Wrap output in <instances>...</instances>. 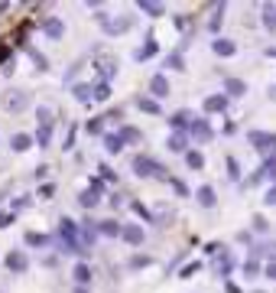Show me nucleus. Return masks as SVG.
Here are the masks:
<instances>
[{
    "label": "nucleus",
    "instance_id": "nucleus-7",
    "mask_svg": "<svg viewBox=\"0 0 276 293\" xmlns=\"http://www.w3.org/2000/svg\"><path fill=\"white\" fill-rule=\"evenodd\" d=\"M78 202H82L85 209H94L97 202H101V183H94V186H91L88 192H82V199H78Z\"/></svg>",
    "mask_w": 276,
    "mask_h": 293
},
{
    "label": "nucleus",
    "instance_id": "nucleus-37",
    "mask_svg": "<svg viewBox=\"0 0 276 293\" xmlns=\"http://www.w3.org/2000/svg\"><path fill=\"white\" fill-rule=\"evenodd\" d=\"M172 189H175V192H179V195H189V186H185L182 179H172Z\"/></svg>",
    "mask_w": 276,
    "mask_h": 293
},
{
    "label": "nucleus",
    "instance_id": "nucleus-15",
    "mask_svg": "<svg viewBox=\"0 0 276 293\" xmlns=\"http://www.w3.org/2000/svg\"><path fill=\"white\" fill-rule=\"evenodd\" d=\"M42 30H46L49 39H59L62 33H65V26H62V20H46V23H42Z\"/></svg>",
    "mask_w": 276,
    "mask_h": 293
},
{
    "label": "nucleus",
    "instance_id": "nucleus-25",
    "mask_svg": "<svg viewBox=\"0 0 276 293\" xmlns=\"http://www.w3.org/2000/svg\"><path fill=\"white\" fill-rule=\"evenodd\" d=\"M72 277H75L78 283H91V271H88V267H85V264H78V267L72 271Z\"/></svg>",
    "mask_w": 276,
    "mask_h": 293
},
{
    "label": "nucleus",
    "instance_id": "nucleus-41",
    "mask_svg": "<svg viewBox=\"0 0 276 293\" xmlns=\"http://www.w3.org/2000/svg\"><path fill=\"white\" fill-rule=\"evenodd\" d=\"M39 144H49V127H39V134H36Z\"/></svg>",
    "mask_w": 276,
    "mask_h": 293
},
{
    "label": "nucleus",
    "instance_id": "nucleus-21",
    "mask_svg": "<svg viewBox=\"0 0 276 293\" xmlns=\"http://www.w3.org/2000/svg\"><path fill=\"white\" fill-rule=\"evenodd\" d=\"M185 163H189L192 170H202V166H205V156L198 153V150H189V153H185Z\"/></svg>",
    "mask_w": 276,
    "mask_h": 293
},
{
    "label": "nucleus",
    "instance_id": "nucleus-17",
    "mask_svg": "<svg viewBox=\"0 0 276 293\" xmlns=\"http://www.w3.org/2000/svg\"><path fill=\"white\" fill-rule=\"evenodd\" d=\"M7 267H10V271H16V274H20V271H26V254L13 251L10 257H7Z\"/></svg>",
    "mask_w": 276,
    "mask_h": 293
},
{
    "label": "nucleus",
    "instance_id": "nucleus-35",
    "mask_svg": "<svg viewBox=\"0 0 276 293\" xmlns=\"http://www.w3.org/2000/svg\"><path fill=\"white\" fill-rule=\"evenodd\" d=\"M266 228H270V221H266L263 215H257L254 218V232H266Z\"/></svg>",
    "mask_w": 276,
    "mask_h": 293
},
{
    "label": "nucleus",
    "instance_id": "nucleus-18",
    "mask_svg": "<svg viewBox=\"0 0 276 293\" xmlns=\"http://www.w3.org/2000/svg\"><path fill=\"white\" fill-rule=\"evenodd\" d=\"M198 206H205V209L215 206V189H211V186H202L198 189Z\"/></svg>",
    "mask_w": 276,
    "mask_h": 293
},
{
    "label": "nucleus",
    "instance_id": "nucleus-20",
    "mask_svg": "<svg viewBox=\"0 0 276 293\" xmlns=\"http://www.w3.org/2000/svg\"><path fill=\"white\" fill-rule=\"evenodd\" d=\"M91 98H94V101H108V98H111V85H108V82L94 85V88H91Z\"/></svg>",
    "mask_w": 276,
    "mask_h": 293
},
{
    "label": "nucleus",
    "instance_id": "nucleus-45",
    "mask_svg": "<svg viewBox=\"0 0 276 293\" xmlns=\"http://www.w3.org/2000/svg\"><path fill=\"white\" fill-rule=\"evenodd\" d=\"M270 56H276V49H270Z\"/></svg>",
    "mask_w": 276,
    "mask_h": 293
},
{
    "label": "nucleus",
    "instance_id": "nucleus-16",
    "mask_svg": "<svg viewBox=\"0 0 276 293\" xmlns=\"http://www.w3.org/2000/svg\"><path fill=\"white\" fill-rule=\"evenodd\" d=\"M97 72H101L104 78H114V72H117V59H97Z\"/></svg>",
    "mask_w": 276,
    "mask_h": 293
},
{
    "label": "nucleus",
    "instance_id": "nucleus-8",
    "mask_svg": "<svg viewBox=\"0 0 276 293\" xmlns=\"http://www.w3.org/2000/svg\"><path fill=\"white\" fill-rule=\"evenodd\" d=\"M97 235H104V238H120V225L114 218H104V221H97Z\"/></svg>",
    "mask_w": 276,
    "mask_h": 293
},
{
    "label": "nucleus",
    "instance_id": "nucleus-13",
    "mask_svg": "<svg viewBox=\"0 0 276 293\" xmlns=\"http://www.w3.org/2000/svg\"><path fill=\"white\" fill-rule=\"evenodd\" d=\"M224 92H228V98H240V95L247 92V85L240 82V78H228V82H224Z\"/></svg>",
    "mask_w": 276,
    "mask_h": 293
},
{
    "label": "nucleus",
    "instance_id": "nucleus-40",
    "mask_svg": "<svg viewBox=\"0 0 276 293\" xmlns=\"http://www.w3.org/2000/svg\"><path fill=\"white\" fill-rule=\"evenodd\" d=\"M130 209H133V212H137V215H140V218H149V212H146L143 206H140V202H133V206H130Z\"/></svg>",
    "mask_w": 276,
    "mask_h": 293
},
{
    "label": "nucleus",
    "instance_id": "nucleus-44",
    "mask_svg": "<svg viewBox=\"0 0 276 293\" xmlns=\"http://www.w3.org/2000/svg\"><path fill=\"white\" fill-rule=\"evenodd\" d=\"M266 277H273V280H276V264H266Z\"/></svg>",
    "mask_w": 276,
    "mask_h": 293
},
{
    "label": "nucleus",
    "instance_id": "nucleus-1",
    "mask_svg": "<svg viewBox=\"0 0 276 293\" xmlns=\"http://www.w3.org/2000/svg\"><path fill=\"white\" fill-rule=\"evenodd\" d=\"M133 173L137 176H159V179H166L169 170L163 163H156V160H149V156H133Z\"/></svg>",
    "mask_w": 276,
    "mask_h": 293
},
{
    "label": "nucleus",
    "instance_id": "nucleus-38",
    "mask_svg": "<svg viewBox=\"0 0 276 293\" xmlns=\"http://www.w3.org/2000/svg\"><path fill=\"white\" fill-rule=\"evenodd\" d=\"M101 176H104V179H108V183H114V179H117V173H114L111 166H101Z\"/></svg>",
    "mask_w": 276,
    "mask_h": 293
},
{
    "label": "nucleus",
    "instance_id": "nucleus-11",
    "mask_svg": "<svg viewBox=\"0 0 276 293\" xmlns=\"http://www.w3.org/2000/svg\"><path fill=\"white\" fill-rule=\"evenodd\" d=\"M149 92H153L156 98H166L169 95V82L163 75H153V78H149Z\"/></svg>",
    "mask_w": 276,
    "mask_h": 293
},
{
    "label": "nucleus",
    "instance_id": "nucleus-6",
    "mask_svg": "<svg viewBox=\"0 0 276 293\" xmlns=\"http://www.w3.org/2000/svg\"><path fill=\"white\" fill-rule=\"evenodd\" d=\"M192 121H195V118H192V111H175V114H172V118H169V124H172V127H175V130H185V134H189V127H192Z\"/></svg>",
    "mask_w": 276,
    "mask_h": 293
},
{
    "label": "nucleus",
    "instance_id": "nucleus-34",
    "mask_svg": "<svg viewBox=\"0 0 276 293\" xmlns=\"http://www.w3.org/2000/svg\"><path fill=\"white\" fill-rule=\"evenodd\" d=\"M228 170H231V179H237V176H240V163L234 156H228Z\"/></svg>",
    "mask_w": 276,
    "mask_h": 293
},
{
    "label": "nucleus",
    "instance_id": "nucleus-30",
    "mask_svg": "<svg viewBox=\"0 0 276 293\" xmlns=\"http://www.w3.org/2000/svg\"><path fill=\"white\" fill-rule=\"evenodd\" d=\"M36 114H39V124H42V127H52V108H39Z\"/></svg>",
    "mask_w": 276,
    "mask_h": 293
},
{
    "label": "nucleus",
    "instance_id": "nucleus-4",
    "mask_svg": "<svg viewBox=\"0 0 276 293\" xmlns=\"http://www.w3.org/2000/svg\"><path fill=\"white\" fill-rule=\"evenodd\" d=\"M120 238L127 244H143V228L140 225H120Z\"/></svg>",
    "mask_w": 276,
    "mask_h": 293
},
{
    "label": "nucleus",
    "instance_id": "nucleus-39",
    "mask_svg": "<svg viewBox=\"0 0 276 293\" xmlns=\"http://www.w3.org/2000/svg\"><path fill=\"white\" fill-rule=\"evenodd\" d=\"M101 121H104V118H94L91 124H88V130H91V134H101Z\"/></svg>",
    "mask_w": 276,
    "mask_h": 293
},
{
    "label": "nucleus",
    "instance_id": "nucleus-9",
    "mask_svg": "<svg viewBox=\"0 0 276 293\" xmlns=\"http://www.w3.org/2000/svg\"><path fill=\"white\" fill-rule=\"evenodd\" d=\"M254 257H266V261H270V264H276V241L257 244V247H254Z\"/></svg>",
    "mask_w": 276,
    "mask_h": 293
},
{
    "label": "nucleus",
    "instance_id": "nucleus-31",
    "mask_svg": "<svg viewBox=\"0 0 276 293\" xmlns=\"http://www.w3.org/2000/svg\"><path fill=\"white\" fill-rule=\"evenodd\" d=\"M75 98L78 101H88L91 98V85H75Z\"/></svg>",
    "mask_w": 276,
    "mask_h": 293
},
{
    "label": "nucleus",
    "instance_id": "nucleus-43",
    "mask_svg": "<svg viewBox=\"0 0 276 293\" xmlns=\"http://www.w3.org/2000/svg\"><path fill=\"white\" fill-rule=\"evenodd\" d=\"M263 202H266V206H276V186H273L270 192H266V199H263Z\"/></svg>",
    "mask_w": 276,
    "mask_h": 293
},
{
    "label": "nucleus",
    "instance_id": "nucleus-22",
    "mask_svg": "<svg viewBox=\"0 0 276 293\" xmlns=\"http://www.w3.org/2000/svg\"><path fill=\"white\" fill-rule=\"evenodd\" d=\"M104 147H108V153H120V150H123V144H120L117 134H108V137H104Z\"/></svg>",
    "mask_w": 276,
    "mask_h": 293
},
{
    "label": "nucleus",
    "instance_id": "nucleus-5",
    "mask_svg": "<svg viewBox=\"0 0 276 293\" xmlns=\"http://www.w3.org/2000/svg\"><path fill=\"white\" fill-rule=\"evenodd\" d=\"M166 147L172 150V153H182V150L189 147V134H185V130H172V137L166 140Z\"/></svg>",
    "mask_w": 276,
    "mask_h": 293
},
{
    "label": "nucleus",
    "instance_id": "nucleus-27",
    "mask_svg": "<svg viewBox=\"0 0 276 293\" xmlns=\"http://www.w3.org/2000/svg\"><path fill=\"white\" fill-rule=\"evenodd\" d=\"M101 23H104V30H108V33H123V30H127V23H130V20H114V23L101 20Z\"/></svg>",
    "mask_w": 276,
    "mask_h": 293
},
{
    "label": "nucleus",
    "instance_id": "nucleus-32",
    "mask_svg": "<svg viewBox=\"0 0 276 293\" xmlns=\"http://www.w3.org/2000/svg\"><path fill=\"white\" fill-rule=\"evenodd\" d=\"M26 244H33V247H42V244H49V238H46V235H26Z\"/></svg>",
    "mask_w": 276,
    "mask_h": 293
},
{
    "label": "nucleus",
    "instance_id": "nucleus-3",
    "mask_svg": "<svg viewBox=\"0 0 276 293\" xmlns=\"http://www.w3.org/2000/svg\"><path fill=\"white\" fill-rule=\"evenodd\" d=\"M247 140H250L260 153H266V150L276 147V134H263V130H250V137H247Z\"/></svg>",
    "mask_w": 276,
    "mask_h": 293
},
{
    "label": "nucleus",
    "instance_id": "nucleus-29",
    "mask_svg": "<svg viewBox=\"0 0 276 293\" xmlns=\"http://www.w3.org/2000/svg\"><path fill=\"white\" fill-rule=\"evenodd\" d=\"M166 69H175V72H182V69H185V62H182L179 52H172V56L166 59Z\"/></svg>",
    "mask_w": 276,
    "mask_h": 293
},
{
    "label": "nucleus",
    "instance_id": "nucleus-28",
    "mask_svg": "<svg viewBox=\"0 0 276 293\" xmlns=\"http://www.w3.org/2000/svg\"><path fill=\"white\" fill-rule=\"evenodd\" d=\"M263 26L266 30H276V10L273 7H263Z\"/></svg>",
    "mask_w": 276,
    "mask_h": 293
},
{
    "label": "nucleus",
    "instance_id": "nucleus-23",
    "mask_svg": "<svg viewBox=\"0 0 276 293\" xmlns=\"http://www.w3.org/2000/svg\"><path fill=\"white\" fill-rule=\"evenodd\" d=\"M140 140V130L137 127H123L120 130V144H137Z\"/></svg>",
    "mask_w": 276,
    "mask_h": 293
},
{
    "label": "nucleus",
    "instance_id": "nucleus-19",
    "mask_svg": "<svg viewBox=\"0 0 276 293\" xmlns=\"http://www.w3.org/2000/svg\"><path fill=\"white\" fill-rule=\"evenodd\" d=\"M10 147H13V150H30V147H33V137H30V134H13Z\"/></svg>",
    "mask_w": 276,
    "mask_h": 293
},
{
    "label": "nucleus",
    "instance_id": "nucleus-33",
    "mask_svg": "<svg viewBox=\"0 0 276 293\" xmlns=\"http://www.w3.org/2000/svg\"><path fill=\"white\" fill-rule=\"evenodd\" d=\"M153 52H156V42H153V39H146V46L137 52V59H149V56H153Z\"/></svg>",
    "mask_w": 276,
    "mask_h": 293
},
{
    "label": "nucleus",
    "instance_id": "nucleus-42",
    "mask_svg": "<svg viewBox=\"0 0 276 293\" xmlns=\"http://www.w3.org/2000/svg\"><path fill=\"white\" fill-rule=\"evenodd\" d=\"M146 264H149V257H133L130 267H146Z\"/></svg>",
    "mask_w": 276,
    "mask_h": 293
},
{
    "label": "nucleus",
    "instance_id": "nucleus-36",
    "mask_svg": "<svg viewBox=\"0 0 276 293\" xmlns=\"http://www.w3.org/2000/svg\"><path fill=\"white\" fill-rule=\"evenodd\" d=\"M247 277H257V274H260V264H257V261H247Z\"/></svg>",
    "mask_w": 276,
    "mask_h": 293
},
{
    "label": "nucleus",
    "instance_id": "nucleus-12",
    "mask_svg": "<svg viewBox=\"0 0 276 293\" xmlns=\"http://www.w3.org/2000/svg\"><path fill=\"white\" fill-rule=\"evenodd\" d=\"M211 49H215L218 52V56H234V52H237V46H234V42H231V39H215V42H211Z\"/></svg>",
    "mask_w": 276,
    "mask_h": 293
},
{
    "label": "nucleus",
    "instance_id": "nucleus-24",
    "mask_svg": "<svg viewBox=\"0 0 276 293\" xmlns=\"http://www.w3.org/2000/svg\"><path fill=\"white\" fill-rule=\"evenodd\" d=\"M137 108H140V111H146V114H159V101H149V98H140V101H137Z\"/></svg>",
    "mask_w": 276,
    "mask_h": 293
},
{
    "label": "nucleus",
    "instance_id": "nucleus-2",
    "mask_svg": "<svg viewBox=\"0 0 276 293\" xmlns=\"http://www.w3.org/2000/svg\"><path fill=\"white\" fill-rule=\"evenodd\" d=\"M26 104H30V95H26V92H7L4 95V111H10V114L23 111Z\"/></svg>",
    "mask_w": 276,
    "mask_h": 293
},
{
    "label": "nucleus",
    "instance_id": "nucleus-10",
    "mask_svg": "<svg viewBox=\"0 0 276 293\" xmlns=\"http://www.w3.org/2000/svg\"><path fill=\"white\" fill-rule=\"evenodd\" d=\"M192 137L195 140H211V127H208V121H192Z\"/></svg>",
    "mask_w": 276,
    "mask_h": 293
},
{
    "label": "nucleus",
    "instance_id": "nucleus-26",
    "mask_svg": "<svg viewBox=\"0 0 276 293\" xmlns=\"http://www.w3.org/2000/svg\"><path fill=\"white\" fill-rule=\"evenodd\" d=\"M140 10L149 13V16H163V4H149V0H143V4H140Z\"/></svg>",
    "mask_w": 276,
    "mask_h": 293
},
{
    "label": "nucleus",
    "instance_id": "nucleus-14",
    "mask_svg": "<svg viewBox=\"0 0 276 293\" xmlns=\"http://www.w3.org/2000/svg\"><path fill=\"white\" fill-rule=\"evenodd\" d=\"M224 108H228V98L224 95H215V98L205 101V111H208V114H218V111H224Z\"/></svg>",
    "mask_w": 276,
    "mask_h": 293
}]
</instances>
